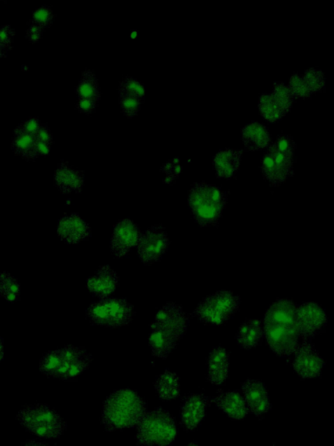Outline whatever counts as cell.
<instances>
[{"label": "cell", "instance_id": "cell-1", "mask_svg": "<svg viewBox=\"0 0 334 446\" xmlns=\"http://www.w3.org/2000/svg\"><path fill=\"white\" fill-rule=\"evenodd\" d=\"M147 413L145 399L125 388L115 391L104 402L102 423L109 431L138 428Z\"/></svg>", "mask_w": 334, "mask_h": 446}, {"label": "cell", "instance_id": "cell-2", "mask_svg": "<svg viewBox=\"0 0 334 446\" xmlns=\"http://www.w3.org/2000/svg\"><path fill=\"white\" fill-rule=\"evenodd\" d=\"M228 194L206 182H195L188 191V206L200 226L218 225L226 206Z\"/></svg>", "mask_w": 334, "mask_h": 446}, {"label": "cell", "instance_id": "cell-3", "mask_svg": "<svg viewBox=\"0 0 334 446\" xmlns=\"http://www.w3.org/2000/svg\"><path fill=\"white\" fill-rule=\"evenodd\" d=\"M17 419L29 433L39 438H60L67 428L59 412L41 404L24 406Z\"/></svg>", "mask_w": 334, "mask_h": 446}, {"label": "cell", "instance_id": "cell-4", "mask_svg": "<svg viewBox=\"0 0 334 446\" xmlns=\"http://www.w3.org/2000/svg\"><path fill=\"white\" fill-rule=\"evenodd\" d=\"M137 429L136 440L139 446H167L174 441L177 435L174 419L161 408L147 413Z\"/></svg>", "mask_w": 334, "mask_h": 446}, {"label": "cell", "instance_id": "cell-5", "mask_svg": "<svg viewBox=\"0 0 334 446\" xmlns=\"http://www.w3.org/2000/svg\"><path fill=\"white\" fill-rule=\"evenodd\" d=\"M170 241L163 226L156 225L150 227L145 233L137 246V253L139 260L143 264L152 265L159 262L167 253Z\"/></svg>", "mask_w": 334, "mask_h": 446}, {"label": "cell", "instance_id": "cell-6", "mask_svg": "<svg viewBox=\"0 0 334 446\" xmlns=\"http://www.w3.org/2000/svg\"><path fill=\"white\" fill-rule=\"evenodd\" d=\"M151 327L163 330L181 341L188 330V318L181 305L168 302L157 312Z\"/></svg>", "mask_w": 334, "mask_h": 446}, {"label": "cell", "instance_id": "cell-7", "mask_svg": "<svg viewBox=\"0 0 334 446\" xmlns=\"http://www.w3.org/2000/svg\"><path fill=\"white\" fill-rule=\"evenodd\" d=\"M263 325L265 341L276 355L288 357L295 354L300 345V336L296 329L279 325Z\"/></svg>", "mask_w": 334, "mask_h": 446}, {"label": "cell", "instance_id": "cell-8", "mask_svg": "<svg viewBox=\"0 0 334 446\" xmlns=\"http://www.w3.org/2000/svg\"><path fill=\"white\" fill-rule=\"evenodd\" d=\"M142 233L131 219H123L114 226L110 241L111 253L117 258H123L132 248L137 247Z\"/></svg>", "mask_w": 334, "mask_h": 446}, {"label": "cell", "instance_id": "cell-9", "mask_svg": "<svg viewBox=\"0 0 334 446\" xmlns=\"http://www.w3.org/2000/svg\"><path fill=\"white\" fill-rule=\"evenodd\" d=\"M62 363L57 374V379L66 381L76 379L81 374L85 372L92 362V355L84 348L67 345L60 349Z\"/></svg>", "mask_w": 334, "mask_h": 446}, {"label": "cell", "instance_id": "cell-10", "mask_svg": "<svg viewBox=\"0 0 334 446\" xmlns=\"http://www.w3.org/2000/svg\"><path fill=\"white\" fill-rule=\"evenodd\" d=\"M328 322L324 309L315 303L298 305L297 330L300 338L314 337Z\"/></svg>", "mask_w": 334, "mask_h": 446}, {"label": "cell", "instance_id": "cell-11", "mask_svg": "<svg viewBox=\"0 0 334 446\" xmlns=\"http://www.w3.org/2000/svg\"><path fill=\"white\" fill-rule=\"evenodd\" d=\"M293 368L303 379H312L321 375L325 366L324 359L316 351L314 345L307 343L300 344L295 352Z\"/></svg>", "mask_w": 334, "mask_h": 446}, {"label": "cell", "instance_id": "cell-12", "mask_svg": "<svg viewBox=\"0 0 334 446\" xmlns=\"http://www.w3.org/2000/svg\"><path fill=\"white\" fill-rule=\"evenodd\" d=\"M57 234L64 243L78 244L92 236V228L80 215L71 214L57 222Z\"/></svg>", "mask_w": 334, "mask_h": 446}, {"label": "cell", "instance_id": "cell-13", "mask_svg": "<svg viewBox=\"0 0 334 446\" xmlns=\"http://www.w3.org/2000/svg\"><path fill=\"white\" fill-rule=\"evenodd\" d=\"M210 399L203 394H190L182 400L181 424L186 430H195L206 416Z\"/></svg>", "mask_w": 334, "mask_h": 446}, {"label": "cell", "instance_id": "cell-14", "mask_svg": "<svg viewBox=\"0 0 334 446\" xmlns=\"http://www.w3.org/2000/svg\"><path fill=\"white\" fill-rule=\"evenodd\" d=\"M53 181L62 194H80L85 186V172L71 167L67 161H61L55 169Z\"/></svg>", "mask_w": 334, "mask_h": 446}, {"label": "cell", "instance_id": "cell-15", "mask_svg": "<svg viewBox=\"0 0 334 446\" xmlns=\"http://www.w3.org/2000/svg\"><path fill=\"white\" fill-rule=\"evenodd\" d=\"M120 278L117 272L109 265L102 266L95 274L88 279L86 286L90 293L99 299H106L114 293L118 286Z\"/></svg>", "mask_w": 334, "mask_h": 446}, {"label": "cell", "instance_id": "cell-16", "mask_svg": "<svg viewBox=\"0 0 334 446\" xmlns=\"http://www.w3.org/2000/svg\"><path fill=\"white\" fill-rule=\"evenodd\" d=\"M297 311L298 305L293 301L279 299L265 313L263 325L288 327L297 330Z\"/></svg>", "mask_w": 334, "mask_h": 446}, {"label": "cell", "instance_id": "cell-17", "mask_svg": "<svg viewBox=\"0 0 334 446\" xmlns=\"http://www.w3.org/2000/svg\"><path fill=\"white\" fill-rule=\"evenodd\" d=\"M242 391L247 408L253 414L260 417L271 409L268 391L260 380H246L242 384Z\"/></svg>", "mask_w": 334, "mask_h": 446}, {"label": "cell", "instance_id": "cell-18", "mask_svg": "<svg viewBox=\"0 0 334 446\" xmlns=\"http://www.w3.org/2000/svg\"><path fill=\"white\" fill-rule=\"evenodd\" d=\"M240 139L244 147L251 152L267 149L272 143L267 126L255 121L244 126L240 130Z\"/></svg>", "mask_w": 334, "mask_h": 446}, {"label": "cell", "instance_id": "cell-19", "mask_svg": "<svg viewBox=\"0 0 334 446\" xmlns=\"http://www.w3.org/2000/svg\"><path fill=\"white\" fill-rule=\"evenodd\" d=\"M243 150L225 149L218 151L213 158V167L218 178L232 179L239 171Z\"/></svg>", "mask_w": 334, "mask_h": 446}, {"label": "cell", "instance_id": "cell-20", "mask_svg": "<svg viewBox=\"0 0 334 446\" xmlns=\"http://www.w3.org/2000/svg\"><path fill=\"white\" fill-rule=\"evenodd\" d=\"M207 379L213 384H222L228 377L230 354L225 349L214 348L207 358Z\"/></svg>", "mask_w": 334, "mask_h": 446}, {"label": "cell", "instance_id": "cell-21", "mask_svg": "<svg viewBox=\"0 0 334 446\" xmlns=\"http://www.w3.org/2000/svg\"><path fill=\"white\" fill-rule=\"evenodd\" d=\"M215 402L218 408L235 420L245 418L249 412L245 398L237 391L223 392L215 399Z\"/></svg>", "mask_w": 334, "mask_h": 446}, {"label": "cell", "instance_id": "cell-22", "mask_svg": "<svg viewBox=\"0 0 334 446\" xmlns=\"http://www.w3.org/2000/svg\"><path fill=\"white\" fill-rule=\"evenodd\" d=\"M109 311V327L118 329L128 325L132 321L134 307L124 298H110L107 299Z\"/></svg>", "mask_w": 334, "mask_h": 446}, {"label": "cell", "instance_id": "cell-23", "mask_svg": "<svg viewBox=\"0 0 334 446\" xmlns=\"http://www.w3.org/2000/svg\"><path fill=\"white\" fill-rule=\"evenodd\" d=\"M264 338V325L256 319H249L240 325L236 334L237 343L245 350L258 346Z\"/></svg>", "mask_w": 334, "mask_h": 446}, {"label": "cell", "instance_id": "cell-24", "mask_svg": "<svg viewBox=\"0 0 334 446\" xmlns=\"http://www.w3.org/2000/svg\"><path fill=\"white\" fill-rule=\"evenodd\" d=\"M36 142L37 139L35 136L27 135L16 127L11 140V149L15 156L23 158L25 161H34L39 157L36 150Z\"/></svg>", "mask_w": 334, "mask_h": 446}, {"label": "cell", "instance_id": "cell-25", "mask_svg": "<svg viewBox=\"0 0 334 446\" xmlns=\"http://www.w3.org/2000/svg\"><path fill=\"white\" fill-rule=\"evenodd\" d=\"M177 337L163 332V330L152 328L149 337V345L153 357L167 358L174 350L179 343Z\"/></svg>", "mask_w": 334, "mask_h": 446}, {"label": "cell", "instance_id": "cell-26", "mask_svg": "<svg viewBox=\"0 0 334 446\" xmlns=\"http://www.w3.org/2000/svg\"><path fill=\"white\" fill-rule=\"evenodd\" d=\"M193 315L196 318L204 325H221L228 321L226 316L215 304L209 296L204 298L195 309Z\"/></svg>", "mask_w": 334, "mask_h": 446}, {"label": "cell", "instance_id": "cell-27", "mask_svg": "<svg viewBox=\"0 0 334 446\" xmlns=\"http://www.w3.org/2000/svg\"><path fill=\"white\" fill-rule=\"evenodd\" d=\"M75 93L77 99H89L99 103L102 98V91L95 72L90 69L82 72L80 81L75 88Z\"/></svg>", "mask_w": 334, "mask_h": 446}, {"label": "cell", "instance_id": "cell-28", "mask_svg": "<svg viewBox=\"0 0 334 446\" xmlns=\"http://www.w3.org/2000/svg\"><path fill=\"white\" fill-rule=\"evenodd\" d=\"M154 387L160 398L164 400H172L179 397L181 384L177 374L174 372L166 370L158 377Z\"/></svg>", "mask_w": 334, "mask_h": 446}, {"label": "cell", "instance_id": "cell-29", "mask_svg": "<svg viewBox=\"0 0 334 446\" xmlns=\"http://www.w3.org/2000/svg\"><path fill=\"white\" fill-rule=\"evenodd\" d=\"M258 109L262 118L268 123H276L286 115L276 102L271 93H262L258 100Z\"/></svg>", "mask_w": 334, "mask_h": 446}, {"label": "cell", "instance_id": "cell-30", "mask_svg": "<svg viewBox=\"0 0 334 446\" xmlns=\"http://www.w3.org/2000/svg\"><path fill=\"white\" fill-rule=\"evenodd\" d=\"M260 170L263 177L267 180L270 186L274 187V188L282 185L289 177L286 172L276 164L274 158L267 151L262 158Z\"/></svg>", "mask_w": 334, "mask_h": 446}, {"label": "cell", "instance_id": "cell-31", "mask_svg": "<svg viewBox=\"0 0 334 446\" xmlns=\"http://www.w3.org/2000/svg\"><path fill=\"white\" fill-rule=\"evenodd\" d=\"M209 297L218 309L229 318L239 311L240 298L230 291H218L216 293L210 295Z\"/></svg>", "mask_w": 334, "mask_h": 446}, {"label": "cell", "instance_id": "cell-32", "mask_svg": "<svg viewBox=\"0 0 334 446\" xmlns=\"http://www.w3.org/2000/svg\"><path fill=\"white\" fill-rule=\"evenodd\" d=\"M86 318L92 325L109 327V311L107 299H99L92 303L86 311Z\"/></svg>", "mask_w": 334, "mask_h": 446}, {"label": "cell", "instance_id": "cell-33", "mask_svg": "<svg viewBox=\"0 0 334 446\" xmlns=\"http://www.w3.org/2000/svg\"><path fill=\"white\" fill-rule=\"evenodd\" d=\"M118 96L134 97L142 100H146V88L141 81L138 79L132 76H127L120 81L118 86Z\"/></svg>", "mask_w": 334, "mask_h": 446}, {"label": "cell", "instance_id": "cell-34", "mask_svg": "<svg viewBox=\"0 0 334 446\" xmlns=\"http://www.w3.org/2000/svg\"><path fill=\"white\" fill-rule=\"evenodd\" d=\"M0 295L4 299L10 302V303L20 299V287L19 282L8 272H3L0 275Z\"/></svg>", "mask_w": 334, "mask_h": 446}, {"label": "cell", "instance_id": "cell-35", "mask_svg": "<svg viewBox=\"0 0 334 446\" xmlns=\"http://www.w3.org/2000/svg\"><path fill=\"white\" fill-rule=\"evenodd\" d=\"M272 95L281 109L287 114L292 110L295 98L291 92L288 85L282 81L275 82L272 86Z\"/></svg>", "mask_w": 334, "mask_h": 446}, {"label": "cell", "instance_id": "cell-36", "mask_svg": "<svg viewBox=\"0 0 334 446\" xmlns=\"http://www.w3.org/2000/svg\"><path fill=\"white\" fill-rule=\"evenodd\" d=\"M61 363L62 356L60 350L49 351L39 361V372L46 377H57Z\"/></svg>", "mask_w": 334, "mask_h": 446}, {"label": "cell", "instance_id": "cell-37", "mask_svg": "<svg viewBox=\"0 0 334 446\" xmlns=\"http://www.w3.org/2000/svg\"><path fill=\"white\" fill-rule=\"evenodd\" d=\"M302 77L312 95L324 91L326 79L322 70L314 67L309 68L304 72Z\"/></svg>", "mask_w": 334, "mask_h": 446}, {"label": "cell", "instance_id": "cell-38", "mask_svg": "<svg viewBox=\"0 0 334 446\" xmlns=\"http://www.w3.org/2000/svg\"><path fill=\"white\" fill-rule=\"evenodd\" d=\"M55 14L51 6L43 5L36 9L32 13V18L29 24H34L46 30L52 26L55 20Z\"/></svg>", "mask_w": 334, "mask_h": 446}, {"label": "cell", "instance_id": "cell-39", "mask_svg": "<svg viewBox=\"0 0 334 446\" xmlns=\"http://www.w3.org/2000/svg\"><path fill=\"white\" fill-rule=\"evenodd\" d=\"M267 152L270 153L272 158L280 168L286 172V174L292 177L294 175V160L293 157L287 156V154L280 152V151L276 147L274 143L272 142L270 147L267 149Z\"/></svg>", "mask_w": 334, "mask_h": 446}, {"label": "cell", "instance_id": "cell-40", "mask_svg": "<svg viewBox=\"0 0 334 446\" xmlns=\"http://www.w3.org/2000/svg\"><path fill=\"white\" fill-rule=\"evenodd\" d=\"M288 86L295 100H308L312 96L303 77L299 74H294L290 77Z\"/></svg>", "mask_w": 334, "mask_h": 446}, {"label": "cell", "instance_id": "cell-41", "mask_svg": "<svg viewBox=\"0 0 334 446\" xmlns=\"http://www.w3.org/2000/svg\"><path fill=\"white\" fill-rule=\"evenodd\" d=\"M121 113L125 117L132 119L137 116L142 109L143 100L134 97L118 96Z\"/></svg>", "mask_w": 334, "mask_h": 446}, {"label": "cell", "instance_id": "cell-42", "mask_svg": "<svg viewBox=\"0 0 334 446\" xmlns=\"http://www.w3.org/2000/svg\"><path fill=\"white\" fill-rule=\"evenodd\" d=\"M15 29L10 25H4L0 29V55L6 57L13 49V43L15 38Z\"/></svg>", "mask_w": 334, "mask_h": 446}, {"label": "cell", "instance_id": "cell-43", "mask_svg": "<svg viewBox=\"0 0 334 446\" xmlns=\"http://www.w3.org/2000/svg\"><path fill=\"white\" fill-rule=\"evenodd\" d=\"M160 171L166 175L164 178V183L172 184L176 181V179L179 178V176L182 174L183 167L181 164V160L175 158L174 160L167 161L160 168Z\"/></svg>", "mask_w": 334, "mask_h": 446}, {"label": "cell", "instance_id": "cell-44", "mask_svg": "<svg viewBox=\"0 0 334 446\" xmlns=\"http://www.w3.org/2000/svg\"><path fill=\"white\" fill-rule=\"evenodd\" d=\"M274 143L280 152L286 154L291 157L294 156L297 145L292 135H279Z\"/></svg>", "mask_w": 334, "mask_h": 446}, {"label": "cell", "instance_id": "cell-45", "mask_svg": "<svg viewBox=\"0 0 334 446\" xmlns=\"http://www.w3.org/2000/svg\"><path fill=\"white\" fill-rule=\"evenodd\" d=\"M41 125L42 123L41 121H39V119L30 117L27 119L26 121L21 122L20 125L17 126V128H20L21 131L26 133V134L35 136L36 137Z\"/></svg>", "mask_w": 334, "mask_h": 446}, {"label": "cell", "instance_id": "cell-46", "mask_svg": "<svg viewBox=\"0 0 334 446\" xmlns=\"http://www.w3.org/2000/svg\"><path fill=\"white\" fill-rule=\"evenodd\" d=\"M98 106V102L89 99H77L76 110L80 114L90 115L95 113Z\"/></svg>", "mask_w": 334, "mask_h": 446}, {"label": "cell", "instance_id": "cell-47", "mask_svg": "<svg viewBox=\"0 0 334 446\" xmlns=\"http://www.w3.org/2000/svg\"><path fill=\"white\" fill-rule=\"evenodd\" d=\"M44 32V29L34 24H29L26 32V39L29 42L35 44V43H39L41 41Z\"/></svg>", "mask_w": 334, "mask_h": 446}, {"label": "cell", "instance_id": "cell-48", "mask_svg": "<svg viewBox=\"0 0 334 446\" xmlns=\"http://www.w3.org/2000/svg\"><path fill=\"white\" fill-rule=\"evenodd\" d=\"M36 139L39 140V142L48 144V145L50 146H53V136L51 129L49 128V126L48 124L41 125V128H39L37 135H36Z\"/></svg>", "mask_w": 334, "mask_h": 446}, {"label": "cell", "instance_id": "cell-49", "mask_svg": "<svg viewBox=\"0 0 334 446\" xmlns=\"http://www.w3.org/2000/svg\"><path fill=\"white\" fill-rule=\"evenodd\" d=\"M52 146L48 145V144L39 142L37 140L36 142V150H37V153L39 156H48L50 154H51Z\"/></svg>", "mask_w": 334, "mask_h": 446}, {"label": "cell", "instance_id": "cell-50", "mask_svg": "<svg viewBox=\"0 0 334 446\" xmlns=\"http://www.w3.org/2000/svg\"><path fill=\"white\" fill-rule=\"evenodd\" d=\"M20 446H50V445L46 443H43V442L30 440V441L26 442V443H24L23 445H21Z\"/></svg>", "mask_w": 334, "mask_h": 446}, {"label": "cell", "instance_id": "cell-51", "mask_svg": "<svg viewBox=\"0 0 334 446\" xmlns=\"http://www.w3.org/2000/svg\"><path fill=\"white\" fill-rule=\"evenodd\" d=\"M0 358H1V361L4 359V344L3 339H1V344H0Z\"/></svg>", "mask_w": 334, "mask_h": 446}, {"label": "cell", "instance_id": "cell-52", "mask_svg": "<svg viewBox=\"0 0 334 446\" xmlns=\"http://www.w3.org/2000/svg\"><path fill=\"white\" fill-rule=\"evenodd\" d=\"M188 446H200V445L196 443H191V444H189Z\"/></svg>", "mask_w": 334, "mask_h": 446}]
</instances>
